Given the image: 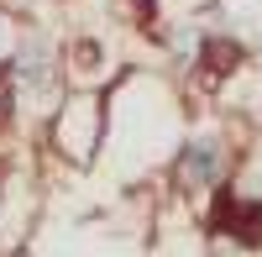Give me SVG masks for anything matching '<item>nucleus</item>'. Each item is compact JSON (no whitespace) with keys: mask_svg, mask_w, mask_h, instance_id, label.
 I'll return each instance as SVG.
<instances>
[{"mask_svg":"<svg viewBox=\"0 0 262 257\" xmlns=\"http://www.w3.org/2000/svg\"><path fill=\"white\" fill-rule=\"evenodd\" d=\"M63 74H69V84H116L111 63H105V48L95 37L63 42Z\"/></svg>","mask_w":262,"mask_h":257,"instance_id":"4","label":"nucleus"},{"mask_svg":"<svg viewBox=\"0 0 262 257\" xmlns=\"http://www.w3.org/2000/svg\"><path fill=\"white\" fill-rule=\"evenodd\" d=\"M105 132H111V84H69L42 121V147L53 153V163L90 174L105 158Z\"/></svg>","mask_w":262,"mask_h":257,"instance_id":"1","label":"nucleus"},{"mask_svg":"<svg viewBox=\"0 0 262 257\" xmlns=\"http://www.w3.org/2000/svg\"><path fill=\"white\" fill-rule=\"evenodd\" d=\"M252 58H257V63H262V37H257V48H252Z\"/></svg>","mask_w":262,"mask_h":257,"instance_id":"7","label":"nucleus"},{"mask_svg":"<svg viewBox=\"0 0 262 257\" xmlns=\"http://www.w3.org/2000/svg\"><path fill=\"white\" fill-rule=\"evenodd\" d=\"M158 6L163 0H131V21L137 27H158Z\"/></svg>","mask_w":262,"mask_h":257,"instance_id":"6","label":"nucleus"},{"mask_svg":"<svg viewBox=\"0 0 262 257\" xmlns=\"http://www.w3.org/2000/svg\"><path fill=\"white\" fill-rule=\"evenodd\" d=\"M163 174H168L179 200L205 205L215 189H226L236 179V142H231V132L226 126H184V137H179V147H173Z\"/></svg>","mask_w":262,"mask_h":257,"instance_id":"2","label":"nucleus"},{"mask_svg":"<svg viewBox=\"0 0 262 257\" xmlns=\"http://www.w3.org/2000/svg\"><path fill=\"white\" fill-rule=\"evenodd\" d=\"M205 231L231 242V247H262V200L242 195L236 179H231L226 189H215L205 200Z\"/></svg>","mask_w":262,"mask_h":257,"instance_id":"3","label":"nucleus"},{"mask_svg":"<svg viewBox=\"0 0 262 257\" xmlns=\"http://www.w3.org/2000/svg\"><path fill=\"white\" fill-rule=\"evenodd\" d=\"M16 37H21V11H11L6 0H0V74H6V63H11Z\"/></svg>","mask_w":262,"mask_h":257,"instance_id":"5","label":"nucleus"}]
</instances>
